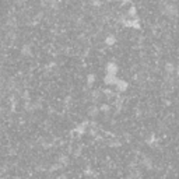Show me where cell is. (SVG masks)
Returning a JSON list of instances; mask_svg holds the SVG:
<instances>
[{"instance_id": "6da1fadb", "label": "cell", "mask_w": 179, "mask_h": 179, "mask_svg": "<svg viewBox=\"0 0 179 179\" xmlns=\"http://www.w3.org/2000/svg\"><path fill=\"white\" fill-rule=\"evenodd\" d=\"M115 88L118 90L119 93H123V91H126L127 87H129V84H127L126 80H123V78H118L116 80V83H115Z\"/></svg>"}, {"instance_id": "7a4b0ae2", "label": "cell", "mask_w": 179, "mask_h": 179, "mask_svg": "<svg viewBox=\"0 0 179 179\" xmlns=\"http://www.w3.org/2000/svg\"><path fill=\"white\" fill-rule=\"evenodd\" d=\"M105 71H106V74H118V71H119V67H118V65L116 63H114V62H109V63H106V67H105Z\"/></svg>"}, {"instance_id": "3957f363", "label": "cell", "mask_w": 179, "mask_h": 179, "mask_svg": "<svg viewBox=\"0 0 179 179\" xmlns=\"http://www.w3.org/2000/svg\"><path fill=\"white\" fill-rule=\"evenodd\" d=\"M116 80H118V77L115 74H106L105 78H104V83H105L106 86H115Z\"/></svg>"}, {"instance_id": "277c9868", "label": "cell", "mask_w": 179, "mask_h": 179, "mask_svg": "<svg viewBox=\"0 0 179 179\" xmlns=\"http://www.w3.org/2000/svg\"><path fill=\"white\" fill-rule=\"evenodd\" d=\"M105 44L108 45V46H112V45H115V44H116V37H115V35H112V34H109V35L105 38Z\"/></svg>"}, {"instance_id": "5b68a950", "label": "cell", "mask_w": 179, "mask_h": 179, "mask_svg": "<svg viewBox=\"0 0 179 179\" xmlns=\"http://www.w3.org/2000/svg\"><path fill=\"white\" fill-rule=\"evenodd\" d=\"M98 112H99V106H98V105H94V106H91V108L88 109V115H90V116H97Z\"/></svg>"}, {"instance_id": "8992f818", "label": "cell", "mask_w": 179, "mask_h": 179, "mask_svg": "<svg viewBox=\"0 0 179 179\" xmlns=\"http://www.w3.org/2000/svg\"><path fill=\"white\" fill-rule=\"evenodd\" d=\"M175 70H176V67L172 65V63H167V65H165V71H167L168 74L175 73Z\"/></svg>"}, {"instance_id": "52a82bcc", "label": "cell", "mask_w": 179, "mask_h": 179, "mask_svg": "<svg viewBox=\"0 0 179 179\" xmlns=\"http://www.w3.org/2000/svg\"><path fill=\"white\" fill-rule=\"evenodd\" d=\"M127 17H137V8L134 7V6H132V7L129 8V11H127Z\"/></svg>"}, {"instance_id": "ba28073f", "label": "cell", "mask_w": 179, "mask_h": 179, "mask_svg": "<svg viewBox=\"0 0 179 179\" xmlns=\"http://www.w3.org/2000/svg\"><path fill=\"white\" fill-rule=\"evenodd\" d=\"M167 14L168 16H176V8L174 6H168L167 7Z\"/></svg>"}, {"instance_id": "9c48e42d", "label": "cell", "mask_w": 179, "mask_h": 179, "mask_svg": "<svg viewBox=\"0 0 179 179\" xmlns=\"http://www.w3.org/2000/svg\"><path fill=\"white\" fill-rule=\"evenodd\" d=\"M94 83H95V76H94V74H88V76H87V84L91 87Z\"/></svg>"}]
</instances>
